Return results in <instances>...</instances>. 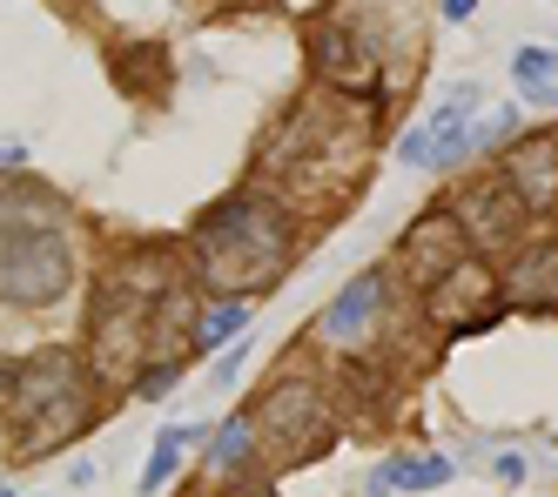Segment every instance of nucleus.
<instances>
[{
  "mask_svg": "<svg viewBox=\"0 0 558 497\" xmlns=\"http://www.w3.org/2000/svg\"><path fill=\"white\" fill-rule=\"evenodd\" d=\"M0 497H14V490H8V484H0Z\"/></svg>",
  "mask_w": 558,
  "mask_h": 497,
  "instance_id": "obj_26",
  "label": "nucleus"
},
{
  "mask_svg": "<svg viewBox=\"0 0 558 497\" xmlns=\"http://www.w3.org/2000/svg\"><path fill=\"white\" fill-rule=\"evenodd\" d=\"M48 216L41 202L34 209H0V303L14 310H48L74 289V242Z\"/></svg>",
  "mask_w": 558,
  "mask_h": 497,
  "instance_id": "obj_3",
  "label": "nucleus"
},
{
  "mask_svg": "<svg viewBox=\"0 0 558 497\" xmlns=\"http://www.w3.org/2000/svg\"><path fill=\"white\" fill-rule=\"evenodd\" d=\"M471 8H477V0H445V21H464Z\"/></svg>",
  "mask_w": 558,
  "mask_h": 497,
  "instance_id": "obj_25",
  "label": "nucleus"
},
{
  "mask_svg": "<svg viewBox=\"0 0 558 497\" xmlns=\"http://www.w3.org/2000/svg\"><path fill=\"white\" fill-rule=\"evenodd\" d=\"M417 303H424V323L437 329V337H471V329H485L505 310L498 263L492 256H464V263H451L445 276H437Z\"/></svg>",
  "mask_w": 558,
  "mask_h": 497,
  "instance_id": "obj_7",
  "label": "nucleus"
},
{
  "mask_svg": "<svg viewBox=\"0 0 558 497\" xmlns=\"http://www.w3.org/2000/svg\"><path fill=\"white\" fill-rule=\"evenodd\" d=\"M390 310V276L384 269H364V276H350L337 289V303L316 316V337L324 343H371V329L384 323Z\"/></svg>",
  "mask_w": 558,
  "mask_h": 497,
  "instance_id": "obj_12",
  "label": "nucleus"
},
{
  "mask_svg": "<svg viewBox=\"0 0 558 497\" xmlns=\"http://www.w3.org/2000/svg\"><path fill=\"white\" fill-rule=\"evenodd\" d=\"M250 450H256V431H250V417H229V424L209 437V464H222V471H243V464H250Z\"/></svg>",
  "mask_w": 558,
  "mask_h": 497,
  "instance_id": "obj_19",
  "label": "nucleus"
},
{
  "mask_svg": "<svg viewBox=\"0 0 558 497\" xmlns=\"http://www.w3.org/2000/svg\"><path fill=\"white\" fill-rule=\"evenodd\" d=\"M511 81H518V95L551 108L558 101V48H518L511 54Z\"/></svg>",
  "mask_w": 558,
  "mask_h": 497,
  "instance_id": "obj_16",
  "label": "nucleus"
},
{
  "mask_svg": "<svg viewBox=\"0 0 558 497\" xmlns=\"http://www.w3.org/2000/svg\"><path fill=\"white\" fill-rule=\"evenodd\" d=\"M310 68L330 95L350 101H377L384 95V54H377V27L364 21V8H330L310 27Z\"/></svg>",
  "mask_w": 558,
  "mask_h": 497,
  "instance_id": "obj_4",
  "label": "nucleus"
},
{
  "mask_svg": "<svg viewBox=\"0 0 558 497\" xmlns=\"http://www.w3.org/2000/svg\"><path fill=\"white\" fill-rule=\"evenodd\" d=\"M290 263H296V216L276 195H256V189L222 195L189 229V269L216 296H256V289L283 282Z\"/></svg>",
  "mask_w": 558,
  "mask_h": 497,
  "instance_id": "obj_1",
  "label": "nucleus"
},
{
  "mask_svg": "<svg viewBox=\"0 0 558 497\" xmlns=\"http://www.w3.org/2000/svg\"><path fill=\"white\" fill-rule=\"evenodd\" d=\"M451 477H458V464L430 450V458H390V464H377L371 490L377 497H390V490H437V484H451Z\"/></svg>",
  "mask_w": 558,
  "mask_h": 497,
  "instance_id": "obj_14",
  "label": "nucleus"
},
{
  "mask_svg": "<svg viewBox=\"0 0 558 497\" xmlns=\"http://www.w3.org/2000/svg\"><path fill=\"white\" fill-rule=\"evenodd\" d=\"M256 450H269L276 464H303L316 444L330 437V397L316 390V377H303V369H290V377H276L263 397H256Z\"/></svg>",
  "mask_w": 558,
  "mask_h": 497,
  "instance_id": "obj_6",
  "label": "nucleus"
},
{
  "mask_svg": "<svg viewBox=\"0 0 558 497\" xmlns=\"http://www.w3.org/2000/svg\"><path fill=\"white\" fill-rule=\"evenodd\" d=\"M250 329V303L243 296H216L189 316V350H222L229 337H243Z\"/></svg>",
  "mask_w": 558,
  "mask_h": 497,
  "instance_id": "obj_15",
  "label": "nucleus"
},
{
  "mask_svg": "<svg viewBox=\"0 0 558 497\" xmlns=\"http://www.w3.org/2000/svg\"><path fill=\"white\" fill-rule=\"evenodd\" d=\"M162 74H169V61H162V48H148V40H135V48L114 54V81H122L129 95H155Z\"/></svg>",
  "mask_w": 558,
  "mask_h": 497,
  "instance_id": "obj_17",
  "label": "nucleus"
},
{
  "mask_svg": "<svg viewBox=\"0 0 558 497\" xmlns=\"http://www.w3.org/2000/svg\"><path fill=\"white\" fill-rule=\"evenodd\" d=\"M498 182L511 189V202L525 216H551L558 209V129H532L518 135L498 161Z\"/></svg>",
  "mask_w": 558,
  "mask_h": 497,
  "instance_id": "obj_11",
  "label": "nucleus"
},
{
  "mask_svg": "<svg viewBox=\"0 0 558 497\" xmlns=\"http://www.w3.org/2000/svg\"><path fill=\"white\" fill-rule=\"evenodd\" d=\"M451 216L471 242V256H511L518 235H525V209L511 202V189L498 175H477L451 195Z\"/></svg>",
  "mask_w": 558,
  "mask_h": 497,
  "instance_id": "obj_9",
  "label": "nucleus"
},
{
  "mask_svg": "<svg viewBox=\"0 0 558 497\" xmlns=\"http://www.w3.org/2000/svg\"><path fill=\"white\" fill-rule=\"evenodd\" d=\"M14 369H21L14 356H0V410H8V390H14Z\"/></svg>",
  "mask_w": 558,
  "mask_h": 497,
  "instance_id": "obj_24",
  "label": "nucleus"
},
{
  "mask_svg": "<svg viewBox=\"0 0 558 497\" xmlns=\"http://www.w3.org/2000/svg\"><path fill=\"white\" fill-rule=\"evenodd\" d=\"M155 363V310L135 296L95 289V329H88V377L101 390H135V377Z\"/></svg>",
  "mask_w": 558,
  "mask_h": 497,
  "instance_id": "obj_5",
  "label": "nucleus"
},
{
  "mask_svg": "<svg viewBox=\"0 0 558 497\" xmlns=\"http://www.w3.org/2000/svg\"><path fill=\"white\" fill-rule=\"evenodd\" d=\"M471 256V242H464V229H458V216H451V202H437V209H424L411 229H404V242H397V269H404V282L424 289L445 276L451 263H464Z\"/></svg>",
  "mask_w": 558,
  "mask_h": 497,
  "instance_id": "obj_10",
  "label": "nucleus"
},
{
  "mask_svg": "<svg viewBox=\"0 0 558 497\" xmlns=\"http://www.w3.org/2000/svg\"><path fill=\"white\" fill-rule=\"evenodd\" d=\"M0 169H27V148L21 142H0Z\"/></svg>",
  "mask_w": 558,
  "mask_h": 497,
  "instance_id": "obj_23",
  "label": "nucleus"
},
{
  "mask_svg": "<svg viewBox=\"0 0 558 497\" xmlns=\"http://www.w3.org/2000/svg\"><path fill=\"white\" fill-rule=\"evenodd\" d=\"M243 356H250V337H243V343H235V350L222 356V369H216V384H229V377H235V369H243Z\"/></svg>",
  "mask_w": 558,
  "mask_h": 497,
  "instance_id": "obj_22",
  "label": "nucleus"
},
{
  "mask_svg": "<svg viewBox=\"0 0 558 497\" xmlns=\"http://www.w3.org/2000/svg\"><path fill=\"white\" fill-rule=\"evenodd\" d=\"M498 282H505V303L518 310H558V242H518Z\"/></svg>",
  "mask_w": 558,
  "mask_h": 497,
  "instance_id": "obj_13",
  "label": "nucleus"
},
{
  "mask_svg": "<svg viewBox=\"0 0 558 497\" xmlns=\"http://www.w3.org/2000/svg\"><path fill=\"white\" fill-rule=\"evenodd\" d=\"M175 377H182V356H169V363H148L142 377H135V397H148V403H155V397H169V390H175Z\"/></svg>",
  "mask_w": 558,
  "mask_h": 497,
  "instance_id": "obj_21",
  "label": "nucleus"
},
{
  "mask_svg": "<svg viewBox=\"0 0 558 497\" xmlns=\"http://www.w3.org/2000/svg\"><path fill=\"white\" fill-rule=\"evenodd\" d=\"M518 135V108H485L477 114V129H471V148H498Z\"/></svg>",
  "mask_w": 558,
  "mask_h": 497,
  "instance_id": "obj_20",
  "label": "nucleus"
},
{
  "mask_svg": "<svg viewBox=\"0 0 558 497\" xmlns=\"http://www.w3.org/2000/svg\"><path fill=\"white\" fill-rule=\"evenodd\" d=\"M477 114H485V95L471 88V81H458V88L437 101L417 129L397 142V161L404 169H451V161L471 155V129H477Z\"/></svg>",
  "mask_w": 558,
  "mask_h": 497,
  "instance_id": "obj_8",
  "label": "nucleus"
},
{
  "mask_svg": "<svg viewBox=\"0 0 558 497\" xmlns=\"http://www.w3.org/2000/svg\"><path fill=\"white\" fill-rule=\"evenodd\" d=\"M8 417L21 437V458H41V450H54L74 431L95 424V377L74 363V350H34L14 369Z\"/></svg>",
  "mask_w": 558,
  "mask_h": 497,
  "instance_id": "obj_2",
  "label": "nucleus"
},
{
  "mask_svg": "<svg viewBox=\"0 0 558 497\" xmlns=\"http://www.w3.org/2000/svg\"><path fill=\"white\" fill-rule=\"evenodd\" d=\"M195 431H162L155 437V450H148V464H142V497H155L169 477H175V464H182V444H189Z\"/></svg>",
  "mask_w": 558,
  "mask_h": 497,
  "instance_id": "obj_18",
  "label": "nucleus"
}]
</instances>
